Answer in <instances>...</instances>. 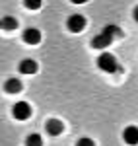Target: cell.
I'll return each instance as SVG.
<instances>
[{"label": "cell", "mask_w": 138, "mask_h": 146, "mask_svg": "<svg viewBox=\"0 0 138 146\" xmlns=\"http://www.w3.org/2000/svg\"><path fill=\"white\" fill-rule=\"evenodd\" d=\"M45 129H47V133H49L51 136H58L62 131H64V125L60 123L58 119H49L47 125H45Z\"/></svg>", "instance_id": "cell-6"}, {"label": "cell", "mask_w": 138, "mask_h": 146, "mask_svg": "<svg viewBox=\"0 0 138 146\" xmlns=\"http://www.w3.org/2000/svg\"><path fill=\"white\" fill-rule=\"evenodd\" d=\"M76 146H95V142H93L90 136H82L80 140L76 142Z\"/></svg>", "instance_id": "cell-13"}, {"label": "cell", "mask_w": 138, "mask_h": 146, "mask_svg": "<svg viewBox=\"0 0 138 146\" xmlns=\"http://www.w3.org/2000/svg\"><path fill=\"white\" fill-rule=\"evenodd\" d=\"M23 4H25V8H29V10H39V8L43 6V0H23Z\"/></svg>", "instance_id": "cell-12"}, {"label": "cell", "mask_w": 138, "mask_h": 146, "mask_svg": "<svg viewBox=\"0 0 138 146\" xmlns=\"http://www.w3.org/2000/svg\"><path fill=\"white\" fill-rule=\"evenodd\" d=\"M20 72L22 74H35L37 72V62L33 58H23L20 62Z\"/></svg>", "instance_id": "cell-8"}, {"label": "cell", "mask_w": 138, "mask_h": 146, "mask_svg": "<svg viewBox=\"0 0 138 146\" xmlns=\"http://www.w3.org/2000/svg\"><path fill=\"white\" fill-rule=\"evenodd\" d=\"M27 146H43V138L39 135H29L27 136Z\"/></svg>", "instance_id": "cell-11"}, {"label": "cell", "mask_w": 138, "mask_h": 146, "mask_svg": "<svg viewBox=\"0 0 138 146\" xmlns=\"http://www.w3.org/2000/svg\"><path fill=\"white\" fill-rule=\"evenodd\" d=\"M23 41L27 45H39L41 43V31L37 27H27L23 31Z\"/></svg>", "instance_id": "cell-5"}, {"label": "cell", "mask_w": 138, "mask_h": 146, "mask_svg": "<svg viewBox=\"0 0 138 146\" xmlns=\"http://www.w3.org/2000/svg\"><path fill=\"white\" fill-rule=\"evenodd\" d=\"M22 82L18 78H8L6 80V84H4V90L8 92V94H18V92H22Z\"/></svg>", "instance_id": "cell-9"}, {"label": "cell", "mask_w": 138, "mask_h": 146, "mask_svg": "<svg viewBox=\"0 0 138 146\" xmlns=\"http://www.w3.org/2000/svg\"><path fill=\"white\" fill-rule=\"evenodd\" d=\"M121 35H123V31H121L117 25H105L103 31L92 39V47L93 49H105V47L111 45L117 37H121Z\"/></svg>", "instance_id": "cell-1"}, {"label": "cell", "mask_w": 138, "mask_h": 146, "mask_svg": "<svg viewBox=\"0 0 138 146\" xmlns=\"http://www.w3.org/2000/svg\"><path fill=\"white\" fill-rule=\"evenodd\" d=\"M97 66L101 68L103 72H109V74H115V72H121L123 68L119 66L117 58L111 53H101L99 58H97Z\"/></svg>", "instance_id": "cell-2"}, {"label": "cell", "mask_w": 138, "mask_h": 146, "mask_svg": "<svg viewBox=\"0 0 138 146\" xmlns=\"http://www.w3.org/2000/svg\"><path fill=\"white\" fill-rule=\"evenodd\" d=\"M0 27H2V22H0Z\"/></svg>", "instance_id": "cell-16"}, {"label": "cell", "mask_w": 138, "mask_h": 146, "mask_svg": "<svg viewBox=\"0 0 138 146\" xmlns=\"http://www.w3.org/2000/svg\"><path fill=\"white\" fill-rule=\"evenodd\" d=\"M0 22H2V27H4V29H8V31H12V29H16V27H18V20H16L14 16H6V18H2Z\"/></svg>", "instance_id": "cell-10"}, {"label": "cell", "mask_w": 138, "mask_h": 146, "mask_svg": "<svg viewBox=\"0 0 138 146\" xmlns=\"http://www.w3.org/2000/svg\"><path fill=\"white\" fill-rule=\"evenodd\" d=\"M123 138L127 144H138V127H127L123 131Z\"/></svg>", "instance_id": "cell-7"}, {"label": "cell", "mask_w": 138, "mask_h": 146, "mask_svg": "<svg viewBox=\"0 0 138 146\" xmlns=\"http://www.w3.org/2000/svg\"><path fill=\"white\" fill-rule=\"evenodd\" d=\"M134 20H136V22H138V6H136V8H134Z\"/></svg>", "instance_id": "cell-15"}, {"label": "cell", "mask_w": 138, "mask_h": 146, "mask_svg": "<svg viewBox=\"0 0 138 146\" xmlns=\"http://www.w3.org/2000/svg\"><path fill=\"white\" fill-rule=\"evenodd\" d=\"M70 2H72V4H86L88 0H70Z\"/></svg>", "instance_id": "cell-14"}, {"label": "cell", "mask_w": 138, "mask_h": 146, "mask_svg": "<svg viewBox=\"0 0 138 146\" xmlns=\"http://www.w3.org/2000/svg\"><path fill=\"white\" fill-rule=\"evenodd\" d=\"M14 117L18 119V121H25V119H29V115H31V105L27 103V101H18L16 105H14Z\"/></svg>", "instance_id": "cell-4"}, {"label": "cell", "mask_w": 138, "mask_h": 146, "mask_svg": "<svg viewBox=\"0 0 138 146\" xmlns=\"http://www.w3.org/2000/svg\"><path fill=\"white\" fill-rule=\"evenodd\" d=\"M86 18L82 16V14H72L68 18V22H66V25H68V29L72 31V33H80V31H84L86 29Z\"/></svg>", "instance_id": "cell-3"}]
</instances>
